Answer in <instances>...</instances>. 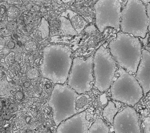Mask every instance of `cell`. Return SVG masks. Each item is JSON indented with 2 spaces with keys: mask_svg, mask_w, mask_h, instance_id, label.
Wrapping results in <instances>:
<instances>
[{
  "mask_svg": "<svg viewBox=\"0 0 150 133\" xmlns=\"http://www.w3.org/2000/svg\"><path fill=\"white\" fill-rule=\"evenodd\" d=\"M91 100L88 94H77L68 85L56 84L48 101L56 125L86 110Z\"/></svg>",
  "mask_w": 150,
  "mask_h": 133,
  "instance_id": "obj_1",
  "label": "cell"
},
{
  "mask_svg": "<svg viewBox=\"0 0 150 133\" xmlns=\"http://www.w3.org/2000/svg\"><path fill=\"white\" fill-rule=\"evenodd\" d=\"M71 50L67 46L52 45L43 51V61L40 66L43 77L54 84H64L67 80L72 64Z\"/></svg>",
  "mask_w": 150,
  "mask_h": 133,
  "instance_id": "obj_2",
  "label": "cell"
},
{
  "mask_svg": "<svg viewBox=\"0 0 150 133\" xmlns=\"http://www.w3.org/2000/svg\"><path fill=\"white\" fill-rule=\"evenodd\" d=\"M110 52L122 68L136 73L142 58L139 38L118 32L116 39L109 44Z\"/></svg>",
  "mask_w": 150,
  "mask_h": 133,
  "instance_id": "obj_3",
  "label": "cell"
},
{
  "mask_svg": "<svg viewBox=\"0 0 150 133\" xmlns=\"http://www.w3.org/2000/svg\"><path fill=\"white\" fill-rule=\"evenodd\" d=\"M120 27L122 32L135 37L144 38L150 24L146 6L139 0H128L121 12Z\"/></svg>",
  "mask_w": 150,
  "mask_h": 133,
  "instance_id": "obj_4",
  "label": "cell"
},
{
  "mask_svg": "<svg viewBox=\"0 0 150 133\" xmlns=\"http://www.w3.org/2000/svg\"><path fill=\"white\" fill-rule=\"evenodd\" d=\"M119 76L110 87L111 99L134 107L143 97L142 89L137 79L124 69H118Z\"/></svg>",
  "mask_w": 150,
  "mask_h": 133,
  "instance_id": "obj_5",
  "label": "cell"
},
{
  "mask_svg": "<svg viewBox=\"0 0 150 133\" xmlns=\"http://www.w3.org/2000/svg\"><path fill=\"white\" fill-rule=\"evenodd\" d=\"M94 86L101 92L111 87L116 71V64L108 49L101 46L93 57Z\"/></svg>",
  "mask_w": 150,
  "mask_h": 133,
  "instance_id": "obj_6",
  "label": "cell"
},
{
  "mask_svg": "<svg viewBox=\"0 0 150 133\" xmlns=\"http://www.w3.org/2000/svg\"><path fill=\"white\" fill-rule=\"evenodd\" d=\"M93 57L84 60L75 58L72 61L71 72L68 77V86L79 94H84L91 90L94 77L92 74Z\"/></svg>",
  "mask_w": 150,
  "mask_h": 133,
  "instance_id": "obj_7",
  "label": "cell"
},
{
  "mask_svg": "<svg viewBox=\"0 0 150 133\" xmlns=\"http://www.w3.org/2000/svg\"><path fill=\"white\" fill-rule=\"evenodd\" d=\"M121 4L117 0H99L94 5L96 23L98 31L103 32L108 27L120 28Z\"/></svg>",
  "mask_w": 150,
  "mask_h": 133,
  "instance_id": "obj_8",
  "label": "cell"
},
{
  "mask_svg": "<svg viewBox=\"0 0 150 133\" xmlns=\"http://www.w3.org/2000/svg\"><path fill=\"white\" fill-rule=\"evenodd\" d=\"M112 126L115 133H141L137 112L131 107L117 113Z\"/></svg>",
  "mask_w": 150,
  "mask_h": 133,
  "instance_id": "obj_9",
  "label": "cell"
},
{
  "mask_svg": "<svg viewBox=\"0 0 150 133\" xmlns=\"http://www.w3.org/2000/svg\"><path fill=\"white\" fill-rule=\"evenodd\" d=\"M84 111L63 121L58 126L56 133H88L90 122Z\"/></svg>",
  "mask_w": 150,
  "mask_h": 133,
  "instance_id": "obj_10",
  "label": "cell"
},
{
  "mask_svg": "<svg viewBox=\"0 0 150 133\" xmlns=\"http://www.w3.org/2000/svg\"><path fill=\"white\" fill-rule=\"evenodd\" d=\"M150 53L144 50L142 52L141 59L138 65L136 77L142 89L143 94L146 96L150 89Z\"/></svg>",
  "mask_w": 150,
  "mask_h": 133,
  "instance_id": "obj_11",
  "label": "cell"
},
{
  "mask_svg": "<svg viewBox=\"0 0 150 133\" xmlns=\"http://www.w3.org/2000/svg\"><path fill=\"white\" fill-rule=\"evenodd\" d=\"M62 17H64L70 20L74 29L78 34L81 32L88 23L80 16L71 10H67L62 14Z\"/></svg>",
  "mask_w": 150,
  "mask_h": 133,
  "instance_id": "obj_12",
  "label": "cell"
},
{
  "mask_svg": "<svg viewBox=\"0 0 150 133\" xmlns=\"http://www.w3.org/2000/svg\"><path fill=\"white\" fill-rule=\"evenodd\" d=\"M118 111V108L116 107L115 103L113 101H110L103 110L102 115L112 125L114 119Z\"/></svg>",
  "mask_w": 150,
  "mask_h": 133,
  "instance_id": "obj_13",
  "label": "cell"
},
{
  "mask_svg": "<svg viewBox=\"0 0 150 133\" xmlns=\"http://www.w3.org/2000/svg\"><path fill=\"white\" fill-rule=\"evenodd\" d=\"M88 133H110V129L102 119H98L89 127Z\"/></svg>",
  "mask_w": 150,
  "mask_h": 133,
  "instance_id": "obj_14",
  "label": "cell"
},
{
  "mask_svg": "<svg viewBox=\"0 0 150 133\" xmlns=\"http://www.w3.org/2000/svg\"><path fill=\"white\" fill-rule=\"evenodd\" d=\"M59 19L61 23L60 30L63 31L65 34L71 36H76L78 34L77 32L73 27L71 22L69 19L64 17H60Z\"/></svg>",
  "mask_w": 150,
  "mask_h": 133,
  "instance_id": "obj_15",
  "label": "cell"
},
{
  "mask_svg": "<svg viewBox=\"0 0 150 133\" xmlns=\"http://www.w3.org/2000/svg\"><path fill=\"white\" fill-rule=\"evenodd\" d=\"M40 31L42 39H44L49 36V24L44 18H42L41 25L38 28Z\"/></svg>",
  "mask_w": 150,
  "mask_h": 133,
  "instance_id": "obj_16",
  "label": "cell"
},
{
  "mask_svg": "<svg viewBox=\"0 0 150 133\" xmlns=\"http://www.w3.org/2000/svg\"><path fill=\"white\" fill-rule=\"evenodd\" d=\"M20 12V11L18 8L16 7L13 6L8 9L7 11V14L9 18H14L19 15Z\"/></svg>",
  "mask_w": 150,
  "mask_h": 133,
  "instance_id": "obj_17",
  "label": "cell"
},
{
  "mask_svg": "<svg viewBox=\"0 0 150 133\" xmlns=\"http://www.w3.org/2000/svg\"><path fill=\"white\" fill-rule=\"evenodd\" d=\"M25 47L27 51H33L36 49L37 45L33 41L30 40L25 43Z\"/></svg>",
  "mask_w": 150,
  "mask_h": 133,
  "instance_id": "obj_18",
  "label": "cell"
},
{
  "mask_svg": "<svg viewBox=\"0 0 150 133\" xmlns=\"http://www.w3.org/2000/svg\"><path fill=\"white\" fill-rule=\"evenodd\" d=\"M39 74V73L37 70L33 68L28 71L27 75L29 79H35L38 77Z\"/></svg>",
  "mask_w": 150,
  "mask_h": 133,
  "instance_id": "obj_19",
  "label": "cell"
},
{
  "mask_svg": "<svg viewBox=\"0 0 150 133\" xmlns=\"http://www.w3.org/2000/svg\"><path fill=\"white\" fill-rule=\"evenodd\" d=\"M144 131L145 133H150V118H145L144 121Z\"/></svg>",
  "mask_w": 150,
  "mask_h": 133,
  "instance_id": "obj_20",
  "label": "cell"
},
{
  "mask_svg": "<svg viewBox=\"0 0 150 133\" xmlns=\"http://www.w3.org/2000/svg\"><path fill=\"white\" fill-rule=\"evenodd\" d=\"M6 27L9 31H14L17 28V24L15 22H9L7 24Z\"/></svg>",
  "mask_w": 150,
  "mask_h": 133,
  "instance_id": "obj_21",
  "label": "cell"
},
{
  "mask_svg": "<svg viewBox=\"0 0 150 133\" xmlns=\"http://www.w3.org/2000/svg\"><path fill=\"white\" fill-rule=\"evenodd\" d=\"M96 29L94 25H91L88 26L85 29V32L87 33H90L91 32L96 31Z\"/></svg>",
  "mask_w": 150,
  "mask_h": 133,
  "instance_id": "obj_22",
  "label": "cell"
},
{
  "mask_svg": "<svg viewBox=\"0 0 150 133\" xmlns=\"http://www.w3.org/2000/svg\"><path fill=\"white\" fill-rule=\"evenodd\" d=\"M15 98L18 100H21L23 97V94L22 92L18 91L16 92L15 94Z\"/></svg>",
  "mask_w": 150,
  "mask_h": 133,
  "instance_id": "obj_23",
  "label": "cell"
},
{
  "mask_svg": "<svg viewBox=\"0 0 150 133\" xmlns=\"http://www.w3.org/2000/svg\"><path fill=\"white\" fill-rule=\"evenodd\" d=\"M149 37V34L148 33L146 34V37L144 38H140V40L142 42L143 44L144 45H146L147 44L148 40V38Z\"/></svg>",
  "mask_w": 150,
  "mask_h": 133,
  "instance_id": "obj_24",
  "label": "cell"
},
{
  "mask_svg": "<svg viewBox=\"0 0 150 133\" xmlns=\"http://www.w3.org/2000/svg\"><path fill=\"white\" fill-rule=\"evenodd\" d=\"M6 42L3 38L0 37V50L2 49L5 45Z\"/></svg>",
  "mask_w": 150,
  "mask_h": 133,
  "instance_id": "obj_25",
  "label": "cell"
},
{
  "mask_svg": "<svg viewBox=\"0 0 150 133\" xmlns=\"http://www.w3.org/2000/svg\"><path fill=\"white\" fill-rule=\"evenodd\" d=\"M15 46V44L13 41H10L8 44V46L9 48L10 49H13Z\"/></svg>",
  "mask_w": 150,
  "mask_h": 133,
  "instance_id": "obj_26",
  "label": "cell"
},
{
  "mask_svg": "<svg viewBox=\"0 0 150 133\" xmlns=\"http://www.w3.org/2000/svg\"><path fill=\"white\" fill-rule=\"evenodd\" d=\"M143 3V4H146L147 5V4H148V3H149V2L150 1H146V0H145V1H141Z\"/></svg>",
  "mask_w": 150,
  "mask_h": 133,
  "instance_id": "obj_27",
  "label": "cell"
},
{
  "mask_svg": "<svg viewBox=\"0 0 150 133\" xmlns=\"http://www.w3.org/2000/svg\"><path fill=\"white\" fill-rule=\"evenodd\" d=\"M25 86H26V85H27V87H28L29 86V84L28 83V82H26L24 84Z\"/></svg>",
  "mask_w": 150,
  "mask_h": 133,
  "instance_id": "obj_28",
  "label": "cell"
}]
</instances>
